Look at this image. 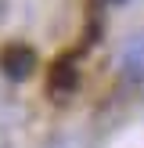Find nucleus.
<instances>
[{
	"instance_id": "20e7f679",
	"label": "nucleus",
	"mask_w": 144,
	"mask_h": 148,
	"mask_svg": "<svg viewBox=\"0 0 144 148\" xmlns=\"http://www.w3.org/2000/svg\"><path fill=\"white\" fill-rule=\"evenodd\" d=\"M115 4H119V0H115Z\"/></svg>"
},
{
	"instance_id": "f03ea898",
	"label": "nucleus",
	"mask_w": 144,
	"mask_h": 148,
	"mask_svg": "<svg viewBox=\"0 0 144 148\" xmlns=\"http://www.w3.org/2000/svg\"><path fill=\"white\" fill-rule=\"evenodd\" d=\"M76 87H79V69H76V62L65 54V58H58V62L50 65V72H47V90H50V98H72Z\"/></svg>"
},
{
	"instance_id": "f257e3e1",
	"label": "nucleus",
	"mask_w": 144,
	"mask_h": 148,
	"mask_svg": "<svg viewBox=\"0 0 144 148\" xmlns=\"http://www.w3.org/2000/svg\"><path fill=\"white\" fill-rule=\"evenodd\" d=\"M36 65H40V58L29 43H4L0 47V72L7 79H29L36 72Z\"/></svg>"
},
{
	"instance_id": "7ed1b4c3",
	"label": "nucleus",
	"mask_w": 144,
	"mask_h": 148,
	"mask_svg": "<svg viewBox=\"0 0 144 148\" xmlns=\"http://www.w3.org/2000/svg\"><path fill=\"white\" fill-rule=\"evenodd\" d=\"M122 69L133 83H144V40H133L122 54Z\"/></svg>"
}]
</instances>
